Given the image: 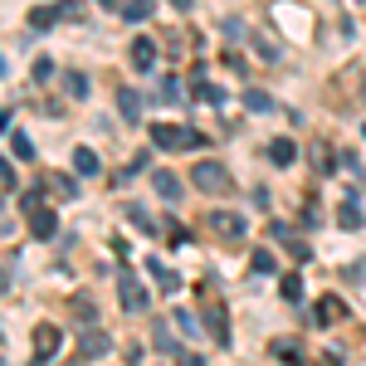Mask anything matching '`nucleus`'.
<instances>
[{"label":"nucleus","mask_w":366,"mask_h":366,"mask_svg":"<svg viewBox=\"0 0 366 366\" xmlns=\"http://www.w3.org/2000/svg\"><path fill=\"white\" fill-rule=\"evenodd\" d=\"M205 322H210V337L225 347V342H229V312H225V303H205Z\"/></svg>","instance_id":"7"},{"label":"nucleus","mask_w":366,"mask_h":366,"mask_svg":"<svg viewBox=\"0 0 366 366\" xmlns=\"http://www.w3.org/2000/svg\"><path fill=\"white\" fill-rule=\"evenodd\" d=\"M152 15V0H122V20H147Z\"/></svg>","instance_id":"21"},{"label":"nucleus","mask_w":366,"mask_h":366,"mask_svg":"<svg viewBox=\"0 0 366 366\" xmlns=\"http://www.w3.org/2000/svg\"><path fill=\"white\" fill-rule=\"evenodd\" d=\"M254 269H259V274H274L279 264H274V254H269V249H259V254H254Z\"/></svg>","instance_id":"27"},{"label":"nucleus","mask_w":366,"mask_h":366,"mask_svg":"<svg viewBox=\"0 0 366 366\" xmlns=\"http://www.w3.org/2000/svg\"><path fill=\"white\" fill-rule=\"evenodd\" d=\"M79 352H84L88 362H98V357H108V352H113V337H108V332H98V327H88L84 337H79Z\"/></svg>","instance_id":"6"},{"label":"nucleus","mask_w":366,"mask_h":366,"mask_svg":"<svg viewBox=\"0 0 366 366\" xmlns=\"http://www.w3.org/2000/svg\"><path fill=\"white\" fill-rule=\"evenodd\" d=\"M59 15H64V10H34V15H29V25H54Z\"/></svg>","instance_id":"30"},{"label":"nucleus","mask_w":366,"mask_h":366,"mask_svg":"<svg viewBox=\"0 0 366 366\" xmlns=\"http://www.w3.org/2000/svg\"><path fill=\"white\" fill-rule=\"evenodd\" d=\"M191 181H196L205 196H229V191H234V176H229L225 162H196Z\"/></svg>","instance_id":"1"},{"label":"nucleus","mask_w":366,"mask_h":366,"mask_svg":"<svg viewBox=\"0 0 366 366\" xmlns=\"http://www.w3.org/2000/svg\"><path fill=\"white\" fill-rule=\"evenodd\" d=\"M293 157H298V152H293V142H288V137L269 142V162H274V167H293Z\"/></svg>","instance_id":"12"},{"label":"nucleus","mask_w":366,"mask_h":366,"mask_svg":"<svg viewBox=\"0 0 366 366\" xmlns=\"http://www.w3.org/2000/svg\"><path fill=\"white\" fill-rule=\"evenodd\" d=\"M49 186H54V196H59V200H74V196H79L74 176H64V171H59V176H49Z\"/></svg>","instance_id":"19"},{"label":"nucleus","mask_w":366,"mask_h":366,"mask_svg":"<svg viewBox=\"0 0 366 366\" xmlns=\"http://www.w3.org/2000/svg\"><path fill=\"white\" fill-rule=\"evenodd\" d=\"M64 84H69V93H74V98H88V79H84V74H69Z\"/></svg>","instance_id":"26"},{"label":"nucleus","mask_w":366,"mask_h":366,"mask_svg":"<svg viewBox=\"0 0 366 366\" xmlns=\"http://www.w3.org/2000/svg\"><path fill=\"white\" fill-rule=\"evenodd\" d=\"M152 142L157 147H167V152H191V147H205L196 127H181V122H157L152 127Z\"/></svg>","instance_id":"2"},{"label":"nucleus","mask_w":366,"mask_h":366,"mask_svg":"<svg viewBox=\"0 0 366 366\" xmlns=\"http://www.w3.org/2000/svg\"><path fill=\"white\" fill-rule=\"evenodd\" d=\"M103 5H113V0H103Z\"/></svg>","instance_id":"37"},{"label":"nucleus","mask_w":366,"mask_h":366,"mask_svg":"<svg viewBox=\"0 0 366 366\" xmlns=\"http://www.w3.org/2000/svg\"><path fill=\"white\" fill-rule=\"evenodd\" d=\"M337 225L342 229H357V225H362V205H357V200H342V205H337Z\"/></svg>","instance_id":"15"},{"label":"nucleus","mask_w":366,"mask_h":366,"mask_svg":"<svg viewBox=\"0 0 366 366\" xmlns=\"http://www.w3.org/2000/svg\"><path fill=\"white\" fill-rule=\"evenodd\" d=\"M49 79H54V64L39 59V64H34V84H49Z\"/></svg>","instance_id":"29"},{"label":"nucleus","mask_w":366,"mask_h":366,"mask_svg":"<svg viewBox=\"0 0 366 366\" xmlns=\"http://www.w3.org/2000/svg\"><path fill=\"white\" fill-rule=\"evenodd\" d=\"M29 234H34V239H54L59 234L54 210H34V215H29Z\"/></svg>","instance_id":"9"},{"label":"nucleus","mask_w":366,"mask_h":366,"mask_svg":"<svg viewBox=\"0 0 366 366\" xmlns=\"http://www.w3.org/2000/svg\"><path fill=\"white\" fill-rule=\"evenodd\" d=\"M127 220H132V225H137V229H147V234L157 229V225H152V220H147V210H142V205H127Z\"/></svg>","instance_id":"24"},{"label":"nucleus","mask_w":366,"mask_h":366,"mask_svg":"<svg viewBox=\"0 0 366 366\" xmlns=\"http://www.w3.org/2000/svg\"><path fill=\"white\" fill-rule=\"evenodd\" d=\"M171 5H176V10H191V5H196V0H171Z\"/></svg>","instance_id":"34"},{"label":"nucleus","mask_w":366,"mask_h":366,"mask_svg":"<svg viewBox=\"0 0 366 366\" xmlns=\"http://www.w3.org/2000/svg\"><path fill=\"white\" fill-rule=\"evenodd\" d=\"M0 74H5V59H0Z\"/></svg>","instance_id":"36"},{"label":"nucleus","mask_w":366,"mask_h":366,"mask_svg":"<svg viewBox=\"0 0 366 366\" xmlns=\"http://www.w3.org/2000/svg\"><path fill=\"white\" fill-rule=\"evenodd\" d=\"M342 312H347V308H342V298H322V303H317V322L327 327V322H337Z\"/></svg>","instance_id":"18"},{"label":"nucleus","mask_w":366,"mask_h":366,"mask_svg":"<svg viewBox=\"0 0 366 366\" xmlns=\"http://www.w3.org/2000/svg\"><path fill=\"white\" fill-rule=\"evenodd\" d=\"M274 244H283V249L293 254L298 264L308 259V244H303V239H298V234H293V229H288V225H274Z\"/></svg>","instance_id":"10"},{"label":"nucleus","mask_w":366,"mask_h":366,"mask_svg":"<svg viewBox=\"0 0 366 366\" xmlns=\"http://www.w3.org/2000/svg\"><path fill=\"white\" fill-rule=\"evenodd\" d=\"M279 293L288 298V303H303V279H298V274H283V279H279Z\"/></svg>","instance_id":"17"},{"label":"nucleus","mask_w":366,"mask_h":366,"mask_svg":"<svg viewBox=\"0 0 366 366\" xmlns=\"http://www.w3.org/2000/svg\"><path fill=\"white\" fill-rule=\"evenodd\" d=\"M59 357V327L54 322H39L34 327V362L44 366V362H54Z\"/></svg>","instance_id":"4"},{"label":"nucleus","mask_w":366,"mask_h":366,"mask_svg":"<svg viewBox=\"0 0 366 366\" xmlns=\"http://www.w3.org/2000/svg\"><path fill=\"white\" fill-rule=\"evenodd\" d=\"M152 279H157V288H162V293H176V288H181V274H176V269H167L162 259H152Z\"/></svg>","instance_id":"11"},{"label":"nucleus","mask_w":366,"mask_h":366,"mask_svg":"<svg viewBox=\"0 0 366 366\" xmlns=\"http://www.w3.org/2000/svg\"><path fill=\"white\" fill-rule=\"evenodd\" d=\"M152 186H157V196H162V200H171V205L181 200V181H176L171 171H157V181H152Z\"/></svg>","instance_id":"13"},{"label":"nucleus","mask_w":366,"mask_h":366,"mask_svg":"<svg viewBox=\"0 0 366 366\" xmlns=\"http://www.w3.org/2000/svg\"><path fill=\"white\" fill-rule=\"evenodd\" d=\"M5 288H10V274H5V269H0V293H5Z\"/></svg>","instance_id":"35"},{"label":"nucleus","mask_w":366,"mask_h":366,"mask_svg":"<svg viewBox=\"0 0 366 366\" xmlns=\"http://www.w3.org/2000/svg\"><path fill=\"white\" fill-rule=\"evenodd\" d=\"M127 54H132V69H142V74H152V69H157V44H152L147 34L132 39V49H127Z\"/></svg>","instance_id":"8"},{"label":"nucleus","mask_w":366,"mask_h":366,"mask_svg":"<svg viewBox=\"0 0 366 366\" xmlns=\"http://www.w3.org/2000/svg\"><path fill=\"white\" fill-rule=\"evenodd\" d=\"M244 108H249V113H269V108H274V98H269L264 88H244Z\"/></svg>","instance_id":"16"},{"label":"nucleus","mask_w":366,"mask_h":366,"mask_svg":"<svg viewBox=\"0 0 366 366\" xmlns=\"http://www.w3.org/2000/svg\"><path fill=\"white\" fill-rule=\"evenodd\" d=\"M196 93L205 103H225V88H215V84H196Z\"/></svg>","instance_id":"25"},{"label":"nucleus","mask_w":366,"mask_h":366,"mask_svg":"<svg viewBox=\"0 0 366 366\" xmlns=\"http://www.w3.org/2000/svg\"><path fill=\"white\" fill-rule=\"evenodd\" d=\"M181 366H205V362H200V357H181Z\"/></svg>","instance_id":"33"},{"label":"nucleus","mask_w":366,"mask_h":366,"mask_svg":"<svg viewBox=\"0 0 366 366\" xmlns=\"http://www.w3.org/2000/svg\"><path fill=\"white\" fill-rule=\"evenodd\" d=\"M93 317H98L93 303H88V298H74V322H79V327H93Z\"/></svg>","instance_id":"22"},{"label":"nucleus","mask_w":366,"mask_h":366,"mask_svg":"<svg viewBox=\"0 0 366 366\" xmlns=\"http://www.w3.org/2000/svg\"><path fill=\"white\" fill-rule=\"evenodd\" d=\"M20 205H25V215H34V210H44V196H39V191H29Z\"/></svg>","instance_id":"31"},{"label":"nucleus","mask_w":366,"mask_h":366,"mask_svg":"<svg viewBox=\"0 0 366 366\" xmlns=\"http://www.w3.org/2000/svg\"><path fill=\"white\" fill-rule=\"evenodd\" d=\"M162 98H171V103H176V98H181V84H176V79H162Z\"/></svg>","instance_id":"32"},{"label":"nucleus","mask_w":366,"mask_h":366,"mask_svg":"<svg viewBox=\"0 0 366 366\" xmlns=\"http://www.w3.org/2000/svg\"><path fill=\"white\" fill-rule=\"evenodd\" d=\"M98 167H103V162H98L93 147H79V152H74V171H79V176H98Z\"/></svg>","instance_id":"14"},{"label":"nucleus","mask_w":366,"mask_h":366,"mask_svg":"<svg viewBox=\"0 0 366 366\" xmlns=\"http://www.w3.org/2000/svg\"><path fill=\"white\" fill-rule=\"evenodd\" d=\"M117 108H122V117H127V122H137V93H132V88H122V93H117Z\"/></svg>","instance_id":"20"},{"label":"nucleus","mask_w":366,"mask_h":366,"mask_svg":"<svg viewBox=\"0 0 366 366\" xmlns=\"http://www.w3.org/2000/svg\"><path fill=\"white\" fill-rule=\"evenodd\" d=\"M274 357H283V362H298V347L283 337V342H274Z\"/></svg>","instance_id":"28"},{"label":"nucleus","mask_w":366,"mask_h":366,"mask_svg":"<svg viewBox=\"0 0 366 366\" xmlns=\"http://www.w3.org/2000/svg\"><path fill=\"white\" fill-rule=\"evenodd\" d=\"M10 152H15L20 162H29V157H34V142H29L25 132H15V137H10Z\"/></svg>","instance_id":"23"},{"label":"nucleus","mask_w":366,"mask_h":366,"mask_svg":"<svg viewBox=\"0 0 366 366\" xmlns=\"http://www.w3.org/2000/svg\"><path fill=\"white\" fill-rule=\"evenodd\" d=\"M205 225L215 229V234H220V239H244V220H239V215H234V210H215V215H210V220H205Z\"/></svg>","instance_id":"5"},{"label":"nucleus","mask_w":366,"mask_h":366,"mask_svg":"<svg viewBox=\"0 0 366 366\" xmlns=\"http://www.w3.org/2000/svg\"><path fill=\"white\" fill-rule=\"evenodd\" d=\"M117 298H122V308H127V312H142V308H147V288L137 283V274H127V269L117 274Z\"/></svg>","instance_id":"3"}]
</instances>
